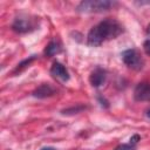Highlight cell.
<instances>
[{
    "mask_svg": "<svg viewBox=\"0 0 150 150\" xmlns=\"http://www.w3.org/2000/svg\"><path fill=\"white\" fill-rule=\"evenodd\" d=\"M105 77H107L105 70L100 68V67H97L91 71L90 76H89V81H90V84L93 87H100V86H102L104 83Z\"/></svg>",
    "mask_w": 150,
    "mask_h": 150,
    "instance_id": "52a82bcc",
    "label": "cell"
},
{
    "mask_svg": "<svg viewBox=\"0 0 150 150\" xmlns=\"http://www.w3.org/2000/svg\"><path fill=\"white\" fill-rule=\"evenodd\" d=\"M146 34H148V36L150 38V25H149L148 28H146Z\"/></svg>",
    "mask_w": 150,
    "mask_h": 150,
    "instance_id": "2e32d148",
    "label": "cell"
},
{
    "mask_svg": "<svg viewBox=\"0 0 150 150\" xmlns=\"http://www.w3.org/2000/svg\"><path fill=\"white\" fill-rule=\"evenodd\" d=\"M143 48H144V52H145L148 55H150V40H146V41L144 42Z\"/></svg>",
    "mask_w": 150,
    "mask_h": 150,
    "instance_id": "4fadbf2b",
    "label": "cell"
},
{
    "mask_svg": "<svg viewBox=\"0 0 150 150\" xmlns=\"http://www.w3.org/2000/svg\"><path fill=\"white\" fill-rule=\"evenodd\" d=\"M115 150H134V146L131 144H121Z\"/></svg>",
    "mask_w": 150,
    "mask_h": 150,
    "instance_id": "7c38bea8",
    "label": "cell"
},
{
    "mask_svg": "<svg viewBox=\"0 0 150 150\" xmlns=\"http://www.w3.org/2000/svg\"><path fill=\"white\" fill-rule=\"evenodd\" d=\"M122 60L123 62L135 70H139L143 67V60L137 53L136 49H127L122 53Z\"/></svg>",
    "mask_w": 150,
    "mask_h": 150,
    "instance_id": "3957f363",
    "label": "cell"
},
{
    "mask_svg": "<svg viewBox=\"0 0 150 150\" xmlns=\"http://www.w3.org/2000/svg\"><path fill=\"white\" fill-rule=\"evenodd\" d=\"M56 93V89L54 87H52L50 84H41L40 87H38L34 91H33V96L38 97V98H46L49 96H53Z\"/></svg>",
    "mask_w": 150,
    "mask_h": 150,
    "instance_id": "ba28073f",
    "label": "cell"
},
{
    "mask_svg": "<svg viewBox=\"0 0 150 150\" xmlns=\"http://www.w3.org/2000/svg\"><path fill=\"white\" fill-rule=\"evenodd\" d=\"M123 32L122 26L114 19H105L98 25L94 26L88 33V45L96 47L103 43L105 40L114 39Z\"/></svg>",
    "mask_w": 150,
    "mask_h": 150,
    "instance_id": "6da1fadb",
    "label": "cell"
},
{
    "mask_svg": "<svg viewBox=\"0 0 150 150\" xmlns=\"http://www.w3.org/2000/svg\"><path fill=\"white\" fill-rule=\"evenodd\" d=\"M50 74H52L55 79H57V80H60V81H62V82H66V81L69 80L68 70H67L66 67H64L63 64H61L60 62H54V63H53V66H52V68H50Z\"/></svg>",
    "mask_w": 150,
    "mask_h": 150,
    "instance_id": "8992f818",
    "label": "cell"
},
{
    "mask_svg": "<svg viewBox=\"0 0 150 150\" xmlns=\"http://www.w3.org/2000/svg\"><path fill=\"white\" fill-rule=\"evenodd\" d=\"M86 107H82V105H77L76 108H69V109H64L62 110V114H69V111H73V114H77L79 111L83 110Z\"/></svg>",
    "mask_w": 150,
    "mask_h": 150,
    "instance_id": "8fae6325",
    "label": "cell"
},
{
    "mask_svg": "<svg viewBox=\"0 0 150 150\" xmlns=\"http://www.w3.org/2000/svg\"><path fill=\"white\" fill-rule=\"evenodd\" d=\"M115 2L109 0H86L80 2L77 6V11L82 13H90V12H102L107 11L111 6H114Z\"/></svg>",
    "mask_w": 150,
    "mask_h": 150,
    "instance_id": "7a4b0ae2",
    "label": "cell"
},
{
    "mask_svg": "<svg viewBox=\"0 0 150 150\" xmlns=\"http://www.w3.org/2000/svg\"><path fill=\"white\" fill-rule=\"evenodd\" d=\"M134 97L136 101H150V83H138L134 90Z\"/></svg>",
    "mask_w": 150,
    "mask_h": 150,
    "instance_id": "5b68a950",
    "label": "cell"
},
{
    "mask_svg": "<svg viewBox=\"0 0 150 150\" xmlns=\"http://www.w3.org/2000/svg\"><path fill=\"white\" fill-rule=\"evenodd\" d=\"M34 28H35V23L33 22L32 19H29L27 16L16 18L14 20L13 25H12V29L16 33H27V32H30Z\"/></svg>",
    "mask_w": 150,
    "mask_h": 150,
    "instance_id": "277c9868",
    "label": "cell"
},
{
    "mask_svg": "<svg viewBox=\"0 0 150 150\" xmlns=\"http://www.w3.org/2000/svg\"><path fill=\"white\" fill-rule=\"evenodd\" d=\"M34 59H35V56H30L29 59H26V60H23V61H22L21 63H19V64H18L16 69L14 70V73H16V71H20V70H21L22 68L27 67V66H28V64H29V63H30V62H32V61H33Z\"/></svg>",
    "mask_w": 150,
    "mask_h": 150,
    "instance_id": "30bf717a",
    "label": "cell"
},
{
    "mask_svg": "<svg viewBox=\"0 0 150 150\" xmlns=\"http://www.w3.org/2000/svg\"><path fill=\"white\" fill-rule=\"evenodd\" d=\"M41 150H55L54 148H52V146H47V148H42Z\"/></svg>",
    "mask_w": 150,
    "mask_h": 150,
    "instance_id": "9a60e30c",
    "label": "cell"
},
{
    "mask_svg": "<svg viewBox=\"0 0 150 150\" xmlns=\"http://www.w3.org/2000/svg\"><path fill=\"white\" fill-rule=\"evenodd\" d=\"M138 141H139V136H138V135H134V136L130 137V144H131V145L136 144Z\"/></svg>",
    "mask_w": 150,
    "mask_h": 150,
    "instance_id": "5bb4252c",
    "label": "cell"
},
{
    "mask_svg": "<svg viewBox=\"0 0 150 150\" xmlns=\"http://www.w3.org/2000/svg\"><path fill=\"white\" fill-rule=\"evenodd\" d=\"M148 117H149V118H150V110H149V111H148Z\"/></svg>",
    "mask_w": 150,
    "mask_h": 150,
    "instance_id": "e0dca14e",
    "label": "cell"
},
{
    "mask_svg": "<svg viewBox=\"0 0 150 150\" xmlns=\"http://www.w3.org/2000/svg\"><path fill=\"white\" fill-rule=\"evenodd\" d=\"M60 52H61V47H60L59 42H56V41L49 42L48 46H47L46 49H45V54H46V56H48V57L54 56V55L59 54Z\"/></svg>",
    "mask_w": 150,
    "mask_h": 150,
    "instance_id": "9c48e42d",
    "label": "cell"
}]
</instances>
